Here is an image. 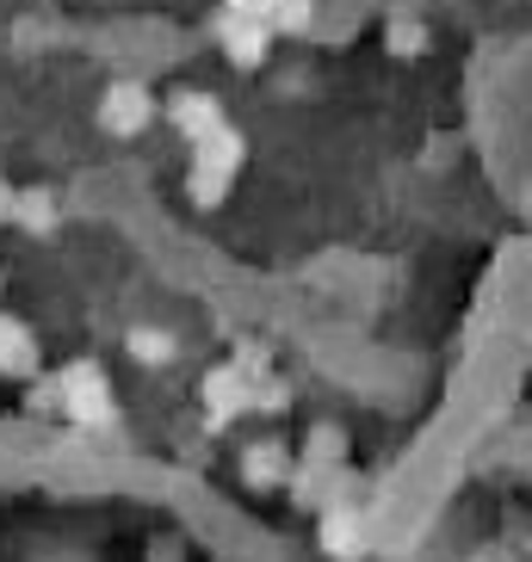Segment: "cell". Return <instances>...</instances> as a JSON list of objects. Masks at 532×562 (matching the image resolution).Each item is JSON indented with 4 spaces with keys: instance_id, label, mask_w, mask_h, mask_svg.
Returning a JSON list of instances; mask_svg holds the SVG:
<instances>
[{
    "instance_id": "obj_1",
    "label": "cell",
    "mask_w": 532,
    "mask_h": 562,
    "mask_svg": "<svg viewBox=\"0 0 532 562\" xmlns=\"http://www.w3.org/2000/svg\"><path fill=\"white\" fill-rule=\"evenodd\" d=\"M235 167H242V136H235L230 124L217 136H204V143H192V204H199V211L223 204Z\"/></svg>"
},
{
    "instance_id": "obj_2",
    "label": "cell",
    "mask_w": 532,
    "mask_h": 562,
    "mask_svg": "<svg viewBox=\"0 0 532 562\" xmlns=\"http://www.w3.org/2000/svg\"><path fill=\"white\" fill-rule=\"evenodd\" d=\"M56 402H63L75 420L87 427H100L106 414H112V390H106V371L100 364H68L63 378H56Z\"/></svg>"
},
{
    "instance_id": "obj_3",
    "label": "cell",
    "mask_w": 532,
    "mask_h": 562,
    "mask_svg": "<svg viewBox=\"0 0 532 562\" xmlns=\"http://www.w3.org/2000/svg\"><path fill=\"white\" fill-rule=\"evenodd\" d=\"M149 117H155V100H149V93H143L136 81H118L112 93L100 100V124H106L112 136H136L143 124H149Z\"/></svg>"
},
{
    "instance_id": "obj_4",
    "label": "cell",
    "mask_w": 532,
    "mask_h": 562,
    "mask_svg": "<svg viewBox=\"0 0 532 562\" xmlns=\"http://www.w3.org/2000/svg\"><path fill=\"white\" fill-rule=\"evenodd\" d=\"M217 37H223V50L235 56V63L248 68L266 56V44H273V25H261V19H242V13H223L217 19Z\"/></svg>"
},
{
    "instance_id": "obj_5",
    "label": "cell",
    "mask_w": 532,
    "mask_h": 562,
    "mask_svg": "<svg viewBox=\"0 0 532 562\" xmlns=\"http://www.w3.org/2000/svg\"><path fill=\"white\" fill-rule=\"evenodd\" d=\"M37 371V334L19 315H0V378H32Z\"/></svg>"
},
{
    "instance_id": "obj_6",
    "label": "cell",
    "mask_w": 532,
    "mask_h": 562,
    "mask_svg": "<svg viewBox=\"0 0 532 562\" xmlns=\"http://www.w3.org/2000/svg\"><path fill=\"white\" fill-rule=\"evenodd\" d=\"M167 117H174V131H186L192 143L223 131V105H217L211 93H180V100L167 105Z\"/></svg>"
},
{
    "instance_id": "obj_7",
    "label": "cell",
    "mask_w": 532,
    "mask_h": 562,
    "mask_svg": "<svg viewBox=\"0 0 532 562\" xmlns=\"http://www.w3.org/2000/svg\"><path fill=\"white\" fill-rule=\"evenodd\" d=\"M204 402H211V420H235L248 402H261V390H248L242 371H211L204 378Z\"/></svg>"
},
{
    "instance_id": "obj_8",
    "label": "cell",
    "mask_w": 532,
    "mask_h": 562,
    "mask_svg": "<svg viewBox=\"0 0 532 562\" xmlns=\"http://www.w3.org/2000/svg\"><path fill=\"white\" fill-rule=\"evenodd\" d=\"M7 223H19L25 235H51L56 229V199L44 192V186H32V192H13V216Z\"/></svg>"
},
{
    "instance_id": "obj_9",
    "label": "cell",
    "mask_w": 532,
    "mask_h": 562,
    "mask_svg": "<svg viewBox=\"0 0 532 562\" xmlns=\"http://www.w3.org/2000/svg\"><path fill=\"white\" fill-rule=\"evenodd\" d=\"M131 352H136L143 364H167V359H174V334H162V328H136V334H131Z\"/></svg>"
},
{
    "instance_id": "obj_10",
    "label": "cell",
    "mask_w": 532,
    "mask_h": 562,
    "mask_svg": "<svg viewBox=\"0 0 532 562\" xmlns=\"http://www.w3.org/2000/svg\"><path fill=\"white\" fill-rule=\"evenodd\" d=\"M390 50H397V56L428 50V32H421V25H409V19H397V25H390Z\"/></svg>"
},
{
    "instance_id": "obj_11",
    "label": "cell",
    "mask_w": 532,
    "mask_h": 562,
    "mask_svg": "<svg viewBox=\"0 0 532 562\" xmlns=\"http://www.w3.org/2000/svg\"><path fill=\"white\" fill-rule=\"evenodd\" d=\"M273 25H279V32H303V25H310V0H279Z\"/></svg>"
},
{
    "instance_id": "obj_12",
    "label": "cell",
    "mask_w": 532,
    "mask_h": 562,
    "mask_svg": "<svg viewBox=\"0 0 532 562\" xmlns=\"http://www.w3.org/2000/svg\"><path fill=\"white\" fill-rule=\"evenodd\" d=\"M223 13H242V19H261V25H273V13H279V0H230Z\"/></svg>"
},
{
    "instance_id": "obj_13",
    "label": "cell",
    "mask_w": 532,
    "mask_h": 562,
    "mask_svg": "<svg viewBox=\"0 0 532 562\" xmlns=\"http://www.w3.org/2000/svg\"><path fill=\"white\" fill-rule=\"evenodd\" d=\"M7 216H13V186L0 180V223H7Z\"/></svg>"
}]
</instances>
